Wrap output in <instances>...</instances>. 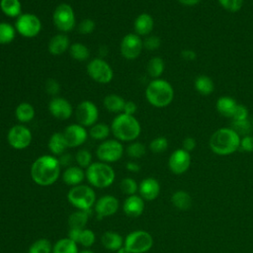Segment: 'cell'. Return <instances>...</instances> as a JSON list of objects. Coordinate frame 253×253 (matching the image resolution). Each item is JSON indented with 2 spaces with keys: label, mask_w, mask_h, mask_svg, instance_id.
<instances>
[{
  "label": "cell",
  "mask_w": 253,
  "mask_h": 253,
  "mask_svg": "<svg viewBox=\"0 0 253 253\" xmlns=\"http://www.w3.org/2000/svg\"><path fill=\"white\" fill-rule=\"evenodd\" d=\"M58 158L53 155H42L31 166V177L39 186L46 187L54 184L60 175Z\"/></svg>",
  "instance_id": "6da1fadb"
},
{
  "label": "cell",
  "mask_w": 253,
  "mask_h": 253,
  "mask_svg": "<svg viewBox=\"0 0 253 253\" xmlns=\"http://www.w3.org/2000/svg\"><path fill=\"white\" fill-rule=\"evenodd\" d=\"M240 135L229 127L215 130L210 138V147L217 155H229L239 149Z\"/></svg>",
  "instance_id": "7a4b0ae2"
},
{
  "label": "cell",
  "mask_w": 253,
  "mask_h": 253,
  "mask_svg": "<svg viewBox=\"0 0 253 253\" xmlns=\"http://www.w3.org/2000/svg\"><path fill=\"white\" fill-rule=\"evenodd\" d=\"M111 130L120 141H133L139 136L141 126L134 116L120 113L113 120Z\"/></svg>",
  "instance_id": "3957f363"
},
{
  "label": "cell",
  "mask_w": 253,
  "mask_h": 253,
  "mask_svg": "<svg viewBox=\"0 0 253 253\" xmlns=\"http://www.w3.org/2000/svg\"><path fill=\"white\" fill-rule=\"evenodd\" d=\"M146 100L150 105L156 108L167 107L174 98L172 85L164 79H153L145 90Z\"/></svg>",
  "instance_id": "277c9868"
},
{
  "label": "cell",
  "mask_w": 253,
  "mask_h": 253,
  "mask_svg": "<svg viewBox=\"0 0 253 253\" xmlns=\"http://www.w3.org/2000/svg\"><path fill=\"white\" fill-rule=\"evenodd\" d=\"M85 177L90 185L95 188H108L110 187L116 178L114 169L105 162L92 163L85 172Z\"/></svg>",
  "instance_id": "5b68a950"
},
{
  "label": "cell",
  "mask_w": 253,
  "mask_h": 253,
  "mask_svg": "<svg viewBox=\"0 0 253 253\" xmlns=\"http://www.w3.org/2000/svg\"><path fill=\"white\" fill-rule=\"evenodd\" d=\"M67 200L77 210L90 211L96 203V194L91 187L80 184L68 191Z\"/></svg>",
  "instance_id": "8992f818"
},
{
  "label": "cell",
  "mask_w": 253,
  "mask_h": 253,
  "mask_svg": "<svg viewBox=\"0 0 253 253\" xmlns=\"http://www.w3.org/2000/svg\"><path fill=\"white\" fill-rule=\"evenodd\" d=\"M153 245V238L145 230H134L128 233L124 241V246L130 253H145Z\"/></svg>",
  "instance_id": "52a82bcc"
},
{
  "label": "cell",
  "mask_w": 253,
  "mask_h": 253,
  "mask_svg": "<svg viewBox=\"0 0 253 253\" xmlns=\"http://www.w3.org/2000/svg\"><path fill=\"white\" fill-rule=\"evenodd\" d=\"M52 22L61 33H68L75 27V14L73 8L67 3L56 6L52 13Z\"/></svg>",
  "instance_id": "ba28073f"
},
{
  "label": "cell",
  "mask_w": 253,
  "mask_h": 253,
  "mask_svg": "<svg viewBox=\"0 0 253 253\" xmlns=\"http://www.w3.org/2000/svg\"><path fill=\"white\" fill-rule=\"evenodd\" d=\"M15 29L24 38H35L42 30V22L35 14H21L15 22Z\"/></svg>",
  "instance_id": "9c48e42d"
},
{
  "label": "cell",
  "mask_w": 253,
  "mask_h": 253,
  "mask_svg": "<svg viewBox=\"0 0 253 253\" xmlns=\"http://www.w3.org/2000/svg\"><path fill=\"white\" fill-rule=\"evenodd\" d=\"M88 75L100 84H107L113 80L114 71L111 65L103 58L96 57L87 64Z\"/></svg>",
  "instance_id": "30bf717a"
},
{
  "label": "cell",
  "mask_w": 253,
  "mask_h": 253,
  "mask_svg": "<svg viewBox=\"0 0 253 253\" xmlns=\"http://www.w3.org/2000/svg\"><path fill=\"white\" fill-rule=\"evenodd\" d=\"M124 154V146L118 139H106L99 144L96 155L100 161L113 163L119 161Z\"/></svg>",
  "instance_id": "8fae6325"
},
{
  "label": "cell",
  "mask_w": 253,
  "mask_h": 253,
  "mask_svg": "<svg viewBox=\"0 0 253 253\" xmlns=\"http://www.w3.org/2000/svg\"><path fill=\"white\" fill-rule=\"evenodd\" d=\"M32 138L33 135L31 130L23 125L13 126L7 133V141L9 145L17 150L27 148L31 144Z\"/></svg>",
  "instance_id": "7c38bea8"
},
{
  "label": "cell",
  "mask_w": 253,
  "mask_h": 253,
  "mask_svg": "<svg viewBox=\"0 0 253 253\" xmlns=\"http://www.w3.org/2000/svg\"><path fill=\"white\" fill-rule=\"evenodd\" d=\"M143 48V41L141 38L134 34H126L120 44V51L121 54L128 60H133L137 58L141 50Z\"/></svg>",
  "instance_id": "4fadbf2b"
},
{
  "label": "cell",
  "mask_w": 253,
  "mask_h": 253,
  "mask_svg": "<svg viewBox=\"0 0 253 253\" xmlns=\"http://www.w3.org/2000/svg\"><path fill=\"white\" fill-rule=\"evenodd\" d=\"M75 117L79 125L83 126H92L99 119V110L93 102L85 100L77 106Z\"/></svg>",
  "instance_id": "5bb4252c"
},
{
  "label": "cell",
  "mask_w": 253,
  "mask_h": 253,
  "mask_svg": "<svg viewBox=\"0 0 253 253\" xmlns=\"http://www.w3.org/2000/svg\"><path fill=\"white\" fill-rule=\"evenodd\" d=\"M169 169L172 173L180 175L185 173L191 165V155L190 152L183 148L176 149L173 151L168 160Z\"/></svg>",
  "instance_id": "9a60e30c"
},
{
  "label": "cell",
  "mask_w": 253,
  "mask_h": 253,
  "mask_svg": "<svg viewBox=\"0 0 253 253\" xmlns=\"http://www.w3.org/2000/svg\"><path fill=\"white\" fill-rule=\"evenodd\" d=\"M62 133L68 147L80 146L87 140L88 137V132L85 129V126L79 124H72L67 126Z\"/></svg>",
  "instance_id": "2e32d148"
},
{
  "label": "cell",
  "mask_w": 253,
  "mask_h": 253,
  "mask_svg": "<svg viewBox=\"0 0 253 253\" xmlns=\"http://www.w3.org/2000/svg\"><path fill=\"white\" fill-rule=\"evenodd\" d=\"M48 111L52 117L58 120H67L73 114L72 105L62 97H54L48 103Z\"/></svg>",
  "instance_id": "e0dca14e"
},
{
  "label": "cell",
  "mask_w": 253,
  "mask_h": 253,
  "mask_svg": "<svg viewBox=\"0 0 253 253\" xmlns=\"http://www.w3.org/2000/svg\"><path fill=\"white\" fill-rule=\"evenodd\" d=\"M119 206L120 204L118 199L112 195H105L101 197L94 205L95 211L100 219L115 214L119 209Z\"/></svg>",
  "instance_id": "ac0fdd59"
},
{
  "label": "cell",
  "mask_w": 253,
  "mask_h": 253,
  "mask_svg": "<svg viewBox=\"0 0 253 253\" xmlns=\"http://www.w3.org/2000/svg\"><path fill=\"white\" fill-rule=\"evenodd\" d=\"M140 197L146 201L155 200L160 192V185L154 178H145L138 185Z\"/></svg>",
  "instance_id": "d6986e66"
},
{
  "label": "cell",
  "mask_w": 253,
  "mask_h": 253,
  "mask_svg": "<svg viewBox=\"0 0 253 253\" xmlns=\"http://www.w3.org/2000/svg\"><path fill=\"white\" fill-rule=\"evenodd\" d=\"M123 210L127 216L137 217L144 211V201L140 196H128L124 202Z\"/></svg>",
  "instance_id": "ffe728a7"
},
{
  "label": "cell",
  "mask_w": 253,
  "mask_h": 253,
  "mask_svg": "<svg viewBox=\"0 0 253 253\" xmlns=\"http://www.w3.org/2000/svg\"><path fill=\"white\" fill-rule=\"evenodd\" d=\"M70 42L68 37L64 34H57L53 36L49 42H48V51L52 55H61L63 54L67 49H69Z\"/></svg>",
  "instance_id": "44dd1931"
},
{
  "label": "cell",
  "mask_w": 253,
  "mask_h": 253,
  "mask_svg": "<svg viewBox=\"0 0 253 253\" xmlns=\"http://www.w3.org/2000/svg\"><path fill=\"white\" fill-rule=\"evenodd\" d=\"M154 27L153 18L147 13L139 14L133 23V29L136 35L140 36H148Z\"/></svg>",
  "instance_id": "7402d4cb"
},
{
  "label": "cell",
  "mask_w": 253,
  "mask_h": 253,
  "mask_svg": "<svg viewBox=\"0 0 253 253\" xmlns=\"http://www.w3.org/2000/svg\"><path fill=\"white\" fill-rule=\"evenodd\" d=\"M84 178H85V172L79 166H69L64 170L62 174L63 182L66 185H69L72 187L80 185L84 180Z\"/></svg>",
  "instance_id": "603a6c76"
},
{
  "label": "cell",
  "mask_w": 253,
  "mask_h": 253,
  "mask_svg": "<svg viewBox=\"0 0 253 253\" xmlns=\"http://www.w3.org/2000/svg\"><path fill=\"white\" fill-rule=\"evenodd\" d=\"M237 105H238V103L233 98H231L229 96L219 97L215 104L217 112L221 116H223L225 118H230V119H232Z\"/></svg>",
  "instance_id": "cb8c5ba5"
},
{
  "label": "cell",
  "mask_w": 253,
  "mask_h": 253,
  "mask_svg": "<svg viewBox=\"0 0 253 253\" xmlns=\"http://www.w3.org/2000/svg\"><path fill=\"white\" fill-rule=\"evenodd\" d=\"M47 146L53 156H60L65 152L66 148L68 147L62 132H54L53 134H51L48 139Z\"/></svg>",
  "instance_id": "d4e9b609"
},
{
  "label": "cell",
  "mask_w": 253,
  "mask_h": 253,
  "mask_svg": "<svg viewBox=\"0 0 253 253\" xmlns=\"http://www.w3.org/2000/svg\"><path fill=\"white\" fill-rule=\"evenodd\" d=\"M103 246L111 251H118L124 246V239L121 234L114 231H107L102 235L101 238Z\"/></svg>",
  "instance_id": "484cf974"
},
{
  "label": "cell",
  "mask_w": 253,
  "mask_h": 253,
  "mask_svg": "<svg viewBox=\"0 0 253 253\" xmlns=\"http://www.w3.org/2000/svg\"><path fill=\"white\" fill-rule=\"evenodd\" d=\"M0 9L4 15L10 18H18L22 14L20 0H0Z\"/></svg>",
  "instance_id": "4316f807"
},
{
  "label": "cell",
  "mask_w": 253,
  "mask_h": 253,
  "mask_svg": "<svg viewBox=\"0 0 253 253\" xmlns=\"http://www.w3.org/2000/svg\"><path fill=\"white\" fill-rule=\"evenodd\" d=\"M35 115H36L35 108L30 103L23 102L16 107L15 116L20 123L31 122L35 118Z\"/></svg>",
  "instance_id": "83f0119b"
},
{
  "label": "cell",
  "mask_w": 253,
  "mask_h": 253,
  "mask_svg": "<svg viewBox=\"0 0 253 253\" xmlns=\"http://www.w3.org/2000/svg\"><path fill=\"white\" fill-rule=\"evenodd\" d=\"M125 99L117 94H110L104 98V107L111 113H123Z\"/></svg>",
  "instance_id": "f1b7e54d"
},
{
  "label": "cell",
  "mask_w": 253,
  "mask_h": 253,
  "mask_svg": "<svg viewBox=\"0 0 253 253\" xmlns=\"http://www.w3.org/2000/svg\"><path fill=\"white\" fill-rule=\"evenodd\" d=\"M171 202L175 208L181 211H187L192 206L191 196L187 192L182 190H179L172 195Z\"/></svg>",
  "instance_id": "f546056e"
},
{
  "label": "cell",
  "mask_w": 253,
  "mask_h": 253,
  "mask_svg": "<svg viewBox=\"0 0 253 253\" xmlns=\"http://www.w3.org/2000/svg\"><path fill=\"white\" fill-rule=\"evenodd\" d=\"M194 85H195V89L198 91V93H200L204 96H208V95L211 94L214 89V84H213V81L211 80V78L207 75H204V74L199 75L195 79Z\"/></svg>",
  "instance_id": "4dcf8cb0"
},
{
  "label": "cell",
  "mask_w": 253,
  "mask_h": 253,
  "mask_svg": "<svg viewBox=\"0 0 253 253\" xmlns=\"http://www.w3.org/2000/svg\"><path fill=\"white\" fill-rule=\"evenodd\" d=\"M90 211H81L78 210L77 211H74L70 214L68 218V225L70 228H78V229H84L88 218H89Z\"/></svg>",
  "instance_id": "1f68e13d"
},
{
  "label": "cell",
  "mask_w": 253,
  "mask_h": 253,
  "mask_svg": "<svg viewBox=\"0 0 253 253\" xmlns=\"http://www.w3.org/2000/svg\"><path fill=\"white\" fill-rule=\"evenodd\" d=\"M51 253H78L77 243L68 237L61 238L54 243Z\"/></svg>",
  "instance_id": "d6a6232c"
},
{
  "label": "cell",
  "mask_w": 253,
  "mask_h": 253,
  "mask_svg": "<svg viewBox=\"0 0 253 253\" xmlns=\"http://www.w3.org/2000/svg\"><path fill=\"white\" fill-rule=\"evenodd\" d=\"M68 50L70 56L77 61H85L90 56L89 48L81 42H74L70 44Z\"/></svg>",
  "instance_id": "836d02e7"
},
{
  "label": "cell",
  "mask_w": 253,
  "mask_h": 253,
  "mask_svg": "<svg viewBox=\"0 0 253 253\" xmlns=\"http://www.w3.org/2000/svg\"><path fill=\"white\" fill-rule=\"evenodd\" d=\"M164 67H165V64L163 59L160 56H154L148 61L146 69L150 77L157 79L164 72Z\"/></svg>",
  "instance_id": "e575fe53"
},
{
  "label": "cell",
  "mask_w": 253,
  "mask_h": 253,
  "mask_svg": "<svg viewBox=\"0 0 253 253\" xmlns=\"http://www.w3.org/2000/svg\"><path fill=\"white\" fill-rule=\"evenodd\" d=\"M16 29L9 23L0 22V44L11 43L16 37Z\"/></svg>",
  "instance_id": "d590c367"
},
{
  "label": "cell",
  "mask_w": 253,
  "mask_h": 253,
  "mask_svg": "<svg viewBox=\"0 0 253 253\" xmlns=\"http://www.w3.org/2000/svg\"><path fill=\"white\" fill-rule=\"evenodd\" d=\"M111 131V127L103 123H96L90 127L89 135L95 140H106Z\"/></svg>",
  "instance_id": "8d00e7d4"
},
{
  "label": "cell",
  "mask_w": 253,
  "mask_h": 253,
  "mask_svg": "<svg viewBox=\"0 0 253 253\" xmlns=\"http://www.w3.org/2000/svg\"><path fill=\"white\" fill-rule=\"evenodd\" d=\"M52 246L49 240L41 238L36 240L29 248L28 253H51Z\"/></svg>",
  "instance_id": "74e56055"
},
{
  "label": "cell",
  "mask_w": 253,
  "mask_h": 253,
  "mask_svg": "<svg viewBox=\"0 0 253 253\" xmlns=\"http://www.w3.org/2000/svg\"><path fill=\"white\" fill-rule=\"evenodd\" d=\"M145 145L138 141H134L126 147V153L131 158H140L145 154Z\"/></svg>",
  "instance_id": "f35d334b"
},
{
  "label": "cell",
  "mask_w": 253,
  "mask_h": 253,
  "mask_svg": "<svg viewBox=\"0 0 253 253\" xmlns=\"http://www.w3.org/2000/svg\"><path fill=\"white\" fill-rule=\"evenodd\" d=\"M76 162L79 167L88 168L92 164V154L87 149H80L77 151L75 155Z\"/></svg>",
  "instance_id": "ab89813d"
},
{
  "label": "cell",
  "mask_w": 253,
  "mask_h": 253,
  "mask_svg": "<svg viewBox=\"0 0 253 253\" xmlns=\"http://www.w3.org/2000/svg\"><path fill=\"white\" fill-rule=\"evenodd\" d=\"M121 190L127 196L135 195V193L138 191V185L136 181L132 178H125L121 181Z\"/></svg>",
  "instance_id": "60d3db41"
},
{
  "label": "cell",
  "mask_w": 253,
  "mask_h": 253,
  "mask_svg": "<svg viewBox=\"0 0 253 253\" xmlns=\"http://www.w3.org/2000/svg\"><path fill=\"white\" fill-rule=\"evenodd\" d=\"M168 147V140L164 136H158L151 140L149 143V148L154 153L164 152Z\"/></svg>",
  "instance_id": "b9f144b4"
},
{
  "label": "cell",
  "mask_w": 253,
  "mask_h": 253,
  "mask_svg": "<svg viewBox=\"0 0 253 253\" xmlns=\"http://www.w3.org/2000/svg\"><path fill=\"white\" fill-rule=\"evenodd\" d=\"M95 239H96L95 233L91 229L84 228V229H82L80 239H79V243L82 246L88 248V247H91L94 244Z\"/></svg>",
  "instance_id": "7bdbcfd3"
},
{
  "label": "cell",
  "mask_w": 253,
  "mask_h": 253,
  "mask_svg": "<svg viewBox=\"0 0 253 253\" xmlns=\"http://www.w3.org/2000/svg\"><path fill=\"white\" fill-rule=\"evenodd\" d=\"M233 130H235L239 135L243 134V135H248L249 132L251 131V125L248 122V120H244V121H233L232 124V127Z\"/></svg>",
  "instance_id": "ee69618b"
},
{
  "label": "cell",
  "mask_w": 253,
  "mask_h": 253,
  "mask_svg": "<svg viewBox=\"0 0 253 253\" xmlns=\"http://www.w3.org/2000/svg\"><path fill=\"white\" fill-rule=\"evenodd\" d=\"M222 8L226 11L234 13L241 9L243 5V0H217Z\"/></svg>",
  "instance_id": "f6af8a7d"
},
{
  "label": "cell",
  "mask_w": 253,
  "mask_h": 253,
  "mask_svg": "<svg viewBox=\"0 0 253 253\" xmlns=\"http://www.w3.org/2000/svg\"><path fill=\"white\" fill-rule=\"evenodd\" d=\"M95 27H96L95 22L92 19L86 18L79 23L77 30L82 35H89L95 30Z\"/></svg>",
  "instance_id": "bcb514c9"
},
{
  "label": "cell",
  "mask_w": 253,
  "mask_h": 253,
  "mask_svg": "<svg viewBox=\"0 0 253 253\" xmlns=\"http://www.w3.org/2000/svg\"><path fill=\"white\" fill-rule=\"evenodd\" d=\"M161 44V40L157 36H148L143 41V47L147 50H155Z\"/></svg>",
  "instance_id": "7dc6e473"
},
{
  "label": "cell",
  "mask_w": 253,
  "mask_h": 253,
  "mask_svg": "<svg viewBox=\"0 0 253 253\" xmlns=\"http://www.w3.org/2000/svg\"><path fill=\"white\" fill-rule=\"evenodd\" d=\"M247 119H248V110H247V108L244 105L238 104L235 111H234L232 120L233 121H244V120H247Z\"/></svg>",
  "instance_id": "c3c4849f"
},
{
  "label": "cell",
  "mask_w": 253,
  "mask_h": 253,
  "mask_svg": "<svg viewBox=\"0 0 253 253\" xmlns=\"http://www.w3.org/2000/svg\"><path fill=\"white\" fill-rule=\"evenodd\" d=\"M239 149L245 152H252L253 151V136L251 135H244L240 139Z\"/></svg>",
  "instance_id": "681fc988"
},
{
  "label": "cell",
  "mask_w": 253,
  "mask_h": 253,
  "mask_svg": "<svg viewBox=\"0 0 253 253\" xmlns=\"http://www.w3.org/2000/svg\"><path fill=\"white\" fill-rule=\"evenodd\" d=\"M60 89L59 83L55 79H48L45 82V91L49 95H56Z\"/></svg>",
  "instance_id": "f907efd6"
},
{
  "label": "cell",
  "mask_w": 253,
  "mask_h": 253,
  "mask_svg": "<svg viewBox=\"0 0 253 253\" xmlns=\"http://www.w3.org/2000/svg\"><path fill=\"white\" fill-rule=\"evenodd\" d=\"M136 111H137V106H136V104L134 102H132V101H126L123 113H125L126 115L133 116L136 113Z\"/></svg>",
  "instance_id": "816d5d0a"
},
{
  "label": "cell",
  "mask_w": 253,
  "mask_h": 253,
  "mask_svg": "<svg viewBox=\"0 0 253 253\" xmlns=\"http://www.w3.org/2000/svg\"><path fill=\"white\" fill-rule=\"evenodd\" d=\"M197 145V142H196V139L193 138V137H186L184 140H183V149H185L186 151L188 152H191L192 150L195 149Z\"/></svg>",
  "instance_id": "f5cc1de1"
},
{
  "label": "cell",
  "mask_w": 253,
  "mask_h": 253,
  "mask_svg": "<svg viewBox=\"0 0 253 253\" xmlns=\"http://www.w3.org/2000/svg\"><path fill=\"white\" fill-rule=\"evenodd\" d=\"M181 56L184 60L186 61H193L196 59L197 57V53L195 52V50L193 49H190V48H186V49H183L181 51Z\"/></svg>",
  "instance_id": "db71d44e"
},
{
  "label": "cell",
  "mask_w": 253,
  "mask_h": 253,
  "mask_svg": "<svg viewBox=\"0 0 253 253\" xmlns=\"http://www.w3.org/2000/svg\"><path fill=\"white\" fill-rule=\"evenodd\" d=\"M81 232H82V229L70 228L69 231H68V238L71 239L72 241H74L75 243H79Z\"/></svg>",
  "instance_id": "11a10c76"
},
{
  "label": "cell",
  "mask_w": 253,
  "mask_h": 253,
  "mask_svg": "<svg viewBox=\"0 0 253 253\" xmlns=\"http://www.w3.org/2000/svg\"><path fill=\"white\" fill-rule=\"evenodd\" d=\"M58 161H59L60 166H64V167L68 166V167H69L70 164H71V161H72V156H71V154L64 152L63 154H61V155L59 156Z\"/></svg>",
  "instance_id": "9f6ffc18"
},
{
  "label": "cell",
  "mask_w": 253,
  "mask_h": 253,
  "mask_svg": "<svg viewBox=\"0 0 253 253\" xmlns=\"http://www.w3.org/2000/svg\"><path fill=\"white\" fill-rule=\"evenodd\" d=\"M126 169H127L129 172H138V171L140 170V166H139L137 163L133 162V161L127 162L126 165Z\"/></svg>",
  "instance_id": "6f0895ef"
},
{
  "label": "cell",
  "mask_w": 253,
  "mask_h": 253,
  "mask_svg": "<svg viewBox=\"0 0 253 253\" xmlns=\"http://www.w3.org/2000/svg\"><path fill=\"white\" fill-rule=\"evenodd\" d=\"M180 4L184 5V6H187V7H193V6H196L197 4H199V2L201 0H178Z\"/></svg>",
  "instance_id": "680465c9"
},
{
  "label": "cell",
  "mask_w": 253,
  "mask_h": 253,
  "mask_svg": "<svg viewBox=\"0 0 253 253\" xmlns=\"http://www.w3.org/2000/svg\"><path fill=\"white\" fill-rule=\"evenodd\" d=\"M117 253H130V252L126 249V247L123 246V247H121V248L117 251Z\"/></svg>",
  "instance_id": "91938a15"
},
{
  "label": "cell",
  "mask_w": 253,
  "mask_h": 253,
  "mask_svg": "<svg viewBox=\"0 0 253 253\" xmlns=\"http://www.w3.org/2000/svg\"><path fill=\"white\" fill-rule=\"evenodd\" d=\"M78 253H94V252H93V251H91V250L85 249V250H82V251H80V252H78Z\"/></svg>",
  "instance_id": "94428289"
}]
</instances>
